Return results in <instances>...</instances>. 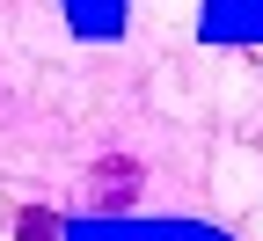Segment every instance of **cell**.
<instances>
[{
	"instance_id": "6da1fadb",
	"label": "cell",
	"mask_w": 263,
	"mask_h": 241,
	"mask_svg": "<svg viewBox=\"0 0 263 241\" xmlns=\"http://www.w3.org/2000/svg\"><path fill=\"white\" fill-rule=\"evenodd\" d=\"M132 176H139L132 161H103V168H95V183H103V205H132Z\"/></svg>"
},
{
	"instance_id": "7a4b0ae2",
	"label": "cell",
	"mask_w": 263,
	"mask_h": 241,
	"mask_svg": "<svg viewBox=\"0 0 263 241\" xmlns=\"http://www.w3.org/2000/svg\"><path fill=\"white\" fill-rule=\"evenodd\" d=\"M51 234H59L51 212H22V219H15V241H51Z\"/></svg>"
}]
</instances>
